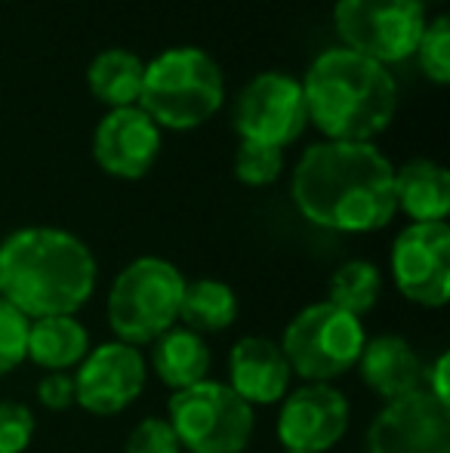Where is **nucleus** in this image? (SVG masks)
Wrapping results in <instances>:
<instances>
[{
	"label": "nucleus",
	"mask_w": 450,
	"mask_h": 453,
	"mask_svg": "<svg viewBox=\"0 0 450 453\" xmlns=\"http://www.w3.org/2000/svg\"><path fill=\"white\" fill-rule=\"evenodd\" d=\"M306 222L339 234H370L395 219V167L373 142H315L290 180Z\"/></svg>",
	"instance_id": "1"
},
{
	"label": "nucleus",
	"mask_w": 450,
	"mask_h": 453,
	"mask_svg": "<svg viewBox=\"0 0 450 453\" xmlns=\"http://www.w3.org/2000/svg\"><path fill=\"white\" fill-rule=\"evenodd\" d=\"M96 284V257L65 228L25 226L0 241V299L28 321L78 315Z\"/></svg>",
	"instance_id": "2"
},
{
	"label": "nucleus",
	"mask_w": 450,
	"mask_h": 453,
	"mask_svg": "<svg viewBox=\"0 0 450 453\" xmlns=\"http://www.w3.org/2000/svg\"><path fill=\"white\" fill-rule=\"evenodd\" d=\"M302 84L309 124L327 142H370L398 111V87L389 68L346 47L324 50Z\"/></svg>",
	"instance_id": "3"
},
{
	"label": "nucleus",
	"mask_w": 450,
	"mask_h": 453,
	"mask_svg": "<svg viewBox=\"0 0 450 453\" xmlns=\"http://www.w3.org/2000/svg\"><path fill=\"white\" fill-rule=\"evenodd\" d=\"M225 102V78L210 53L173 47L145 65L139 108L167 130H194Z\"/></svg>",
	"instance_id": "4"
},
{
	"label": "nucleus",
	"mask_w": 450,
	"mask_h": 453,
	"mask_svg": "<svg viewBox=\"0 0 450 453\" xmlns=\"http://www.w3.org/2000/svg\"><path fill=\"white\" fill-rule=\"evenodd\" d=\"M186 274L164 257H139L114 274L105 296V321L114 340L126 346H151L179 324Z\"/></svg>",
	"instance_id": "5"
},
{
	"label": "nucleus",
	"mask_w": 450,
	"mask_h": 453,
	"mask_svg": "<svg viewBox=\"0 0 450 453\" xmlns=\"http://www.w3.org/2000/svg\"><path fill=\"white\" fill-rule=\"evenodd\" d=\"M364 342L367 330L361 318L318 299L290 318L278 346L302 382H337L355 370Z\"/></svg>",
	"instance_id": "6"
},
{
	"label": "nucleus",
	"mask_w": 450,
	"mask_h": 453,
	"mask_svg": "<svg viewBox=\"0 0 450 453\" xmlns=\"http://www.w3.org/2000/svg\"><path fill=\"white\" fill-rule=\"evenodd\" d=\"M164 419L182 453H244L256 435V411L219 380L173 392Z\"/></svg>",
	"instance_id": "7"
},
{
	"label": "nucleus",
	"mask_w": 450,
	"mask_h": 453,
	"mask_svg": "<svg viewBox=\"0 0 450 453\" xmlns=\"http://www.w3.org/2000/svg\"><path fill=\"white\" fill-rule=\"evenodd\" d=\"M333 28L346 50L379 65H395L416 53L426 6L420 0H337Z\"/></svg>",
	"instance_id": "8"
},
{
	"label": "nucleus",
	"mask_w": 450,
	"mask_h": 453,
	"mask_svg": "<svg viewBox=\"0 0 450 453\" xmlns=\"http://www.w3.org/2000/svg\"><path fill=\"white\" fill-rule=\"evenodd\" d=\"M240 142L287 149L309 127L302 84L284 72H263L240 87L232 108Z\"/></svg>",
	"instance_id": "9"
},
{
	"label": "nucleus",
	"mask_w": 450,
	"mask_h": 453,
	"mask_svg": "<svg viewBox=\"0 0 450 453\" xmlns=\"http://www.w3.org/2000/svg\"><path fill=\"white\" fill-rule=\"evenodd\" d=\"M389 274L395 290L420 309H445L450 299V226L410 222L392 241Z\"/></svg>",
	"instance_id": "10"
},
{
	"label": "nucleus",
	"mask_w": 450,
	"mask_h": 453,
	"mask_svg": "<svg viewBox=\"0 0 450 453\" xmlns=\"http://www.w3.org/2000/svg\"><path fill=\"white\" fill-rule=\"evenodd\" d=\"M74 407L93 417H118L130 411L145 392L149 361L142 349L120 340L99 342L74 367Z\"/></svg>",
	"instance_id": "11"
},
{
	"label": "nucleus",
	"mask_w": 450,
	"mask_h": 453,
	"mask_svg": "<svg viewBox=\"0 0 450 453\" xmlns=\"http://www.w3.org/2000/svg\"><path fill=\"white\" fill-rule=\"evenodd\" d=\"M352 426V404L333 382H302L278 404L275 435L284 450L327 453L346 438Z\"/></svg>",
	"instance_id": "12"
},
{
	"label": "nucleus",
	"mask_w": 450,
	"mask_h": 453,
	"mask_svg": "<svg viewBox=\"0 0 450 453\" xmlns=\"http://www.w3.org/2000/svg\"><path fill=\"white\" fill-rule=\"evenodd\" d=\"M364 453H450V407L423 388L385 401L364 432Z\"/></svg>",
	"instance_id": "13"
},
{
	"label": "nucleus",
	"mask_w": 450,
	"mask_h": 453,
	"mask_svg": "<svg viewBox=\"0 0 450 453\" xmlns=\"http://www.w3.org/2000/svg\"><path fill=\"white\" fill-rule=\"evenodd\" d=\"M161 155V127L139 105L111 108L93 133V161L114 180H142Z\"/></svg>",
	"instance_id": "14"
},
{
	"label": "nucleus",
	"mask_w": 450,
	"mask_h": 453,
	"mask_svg": "<svg viewBox=\"0 0 450 453\" xmlns=\"http://www.w3.org/2000/svg\"><path fill=\"white\" fill-rule=\"evenodd\" d=\"M290 382H294V370L271 336H240L228 352L225 386L253 411L281 404V398L290 392Z\"/></svg>",
	"instance_id": "15"
},
{
	"label": "nucleus",
	"mask_w": 450,
	"mask_h": 453,
	"mask_svg": "<svg viewBox=\"0 0 450 453\" xmlns=\"http://www.w3.org/2000/svg\"><path fill=\"white\" fill-rule=\"evenodd\" d=\"M355 370H358L367 392L383 398L385 404V401L420 392L426 364H423L420 352H416L410 340H404L398 334H379L364 342Z\"/></svg>",
	"instance_id": "16"
},
{
	"label": "nucleus",
	"mask_w": 450,
	"mask_h": 453,
	"mask_svg": "<svg viewBox=\"0 0 450 453\" xmlns=\"http://www.w3.org/2000/svg\"><path fill=\"white\" fill-rule=\"evenodd\" d=\"M145 361L170 392H182V388L210 380L213 352L207 346V336L176 324L151 342V355Z\"/></svg>",
	"instance_id": "17"
},
{
	"label": "nucleus",
	"mask_w": 450,
	"mask_h": 453,
	"mask_svg": "<svg viewBox=\"0 0 450 453\" xmlns=\"http://www.w3.org/2000/svg\"><path fill=\"white\" fill-rule=\"evenodd\" d=\"M90 349V330L78 315L37 318L28 324L25 361L41 367L43 373H74V367L87 358Z\"/></svg>",
	"instance_id": "18"
},
{
	"label": "nucleus",
	"mask_w": 450,
	"mask_h": 453,
	"mask_svg": "<svg viewBox=\"0 0 450 453\" xmlns=\"http://www.w3.org/2000/svg\"><path fill=\"white\" fill-rule=\"evenodd\" d=\"M395 207L410 222H447L450 173L429 157H414L395 167Z\"/></svg>",
	"instance_id": "19"
},
{
	"label": "nucleus",
	"mask_w": 450,
	"mask_h": 453,
	"mask_svg": "<svg viewBox=\"0 0 450 453\" xmlns=\"http://www.w3.org/2000/svg\"><path fill=\"white\" fill-rule=\"evenodd\" d=\"M238 293L219 278H194L186 280L179 303V321L182 327L194 330V334H223L238 321Z\"/></svg>",
	"instance_id": "20"
},
{
	"label": "nucleus",
	"mask_w": 450,
	"mask_h": 453,
	"mask_svg": "<svg viewBox=\"0 0 450 453\" xmlns=\"http://www.w3.org/2000/svg\"><path fill=\"white\" fill-rule=\"evenodd\" d=\"M145 62L130 50H103L87 68V84L90 93L109 108H130L139 105L142 93Z\"/></svg>",
	"instance_id": "21"
},
{
	"label": "nucleus",
	"mask_w": 450,
	"mask_h": 453,
	"mask_svg": "<svg viewBox=\"0 0 450 453\" xmlns=\"http://www.w3.org/2000/svg\"><path fill=\"white\" fill-rule=\"evenodd\" d=\"M383 272L370 259H346L331 274L327 303H333L337 309L364 321V315H370L379 305V299H383Z\"/></svg>",
	"instance_id": "22"
},
{
	"label": "nucleus",
	"mask_w": 450,
	"mask_h": 453,
	"mask_svg": "<svg viewBox=\"0 0 450 453\" xmlns=\"http://www.w3.org/2000/svg\"><path fill=\"white\" fill-rule=\"evenodd\" d=\"M284 170V151L271 145L240 142L234 151V176L247 188H265L281 176Z\"/></svg>",
	"instance_id": "23"
},
{
	"label": "nucleus",
	"mask_w": 450,
	"mask_h": 453,
	"mask_svg": "<svg viewBox=\"0 0 450 453\" xmlns=\"http://www.w3.org/2000/svg\"><path fill=\"white\" fill-rule=\"evenodd\" d=\"M416 59L420 68L432 84L445 87L450 81V22L447 16H435L432 22H426L423 37L416 43Z\"/></svg>",
	"instance_id": "24"
},
{
	"label": "nucleus",
	"mask_w": 450,
	"mask_h": 453,
	"mask_svg": "<svg viewBox=\"0 0 450 453\" xmlns=\"http://www.w3.org/2000/svg\"><path fill=\"white\" fill-rule=\"evenodd\" d=\"M37 419L28 404L0 398V453H25L34 441Z\"/></svg>",
	"instance_id": "25"
},
{
	"label": "nucleus",
	"mask_w": 450,
	"mask_h": 453,
	"mask_svg": "<svg viewBox=\"0 0 450 453\" xmlns=\"http://www.w3.org/2000/svg\"><path fill=\"white\" fill-rule=\"evenodd\" d=\"M28 318L19 309H12L6 299H0V376L12 373L25 364L28 349Z\"/></svg>",
	"instance_id": "26"
},
{
	"label": "nucleus",
	"mask_w": 450,
	"mask_h": 453,
	"mask_svg": "<svg viewBox=\"0 0 450 453\" xmlns=\"http://www.w3.org/2000/svg\"><path fill=\"white\" fill-rule=\"evenodd\" d=\"M124 453H182L173 429L164 417H145L126 435Z\"/></svg>",
	"instance_id": "27"
},
{
	"label": "nucleus",
	"mask_w": 450,
	"mask_h": 453,
	"mask_svg": "<svg viewBox=\"0 0 450 453\" xmlns=\"http://www.w3.org/2000/svg\"><path fill=\"white\" fill-rule=\"evenodd\" d=\"M37 404L43 411L65 413L74 407V376L72 373H43L34 388Z\"/></svg>",
	"instance_id": "28"
},
{
	"label": "nucleus",
	"mask_w": 450,
	"mask_h": 453,
	"mask_svg": "<svg viewBox=\"0 0 450 453\" xmlns=\"http://www.w3.org/2000/svg\"><path fill=\"white\" fill-rule=\"evenodd\" d=\"M447 376H450V355L439 352V358L432 364H426L423 370V392H429L435 401L450 407V388H447Z\"/></svg>",
	"instance_id": "29"
},
{
	"label": "nucleus",
	"mask_w": 450,
	"mask_h": 453,
	"mask_svg": "<svg viewBox=\"0 0 450 453\" xmlns=\"http://www.w3.org/2000/svg\"><path fill=\"white\" fill-rule=\"evenodd\" d=\"M281 453H300V450H281Z\"/></svg>",
	"instance_id": "30"
},
{
	"label": "nucleus",
	"mask_w": 450,
	"mask_h": 453,
	"mask_svg": "<svg viewBox=\"0 0 450 453\" xmlns=\"http://www.w3.org/2000/svg\"><path fill=\"white\" fill-rule=\"evenodd\" d=\"M420 4H426V0H420Z\"/></svg>",
	"instance_id": "31"
}]
</instances>
